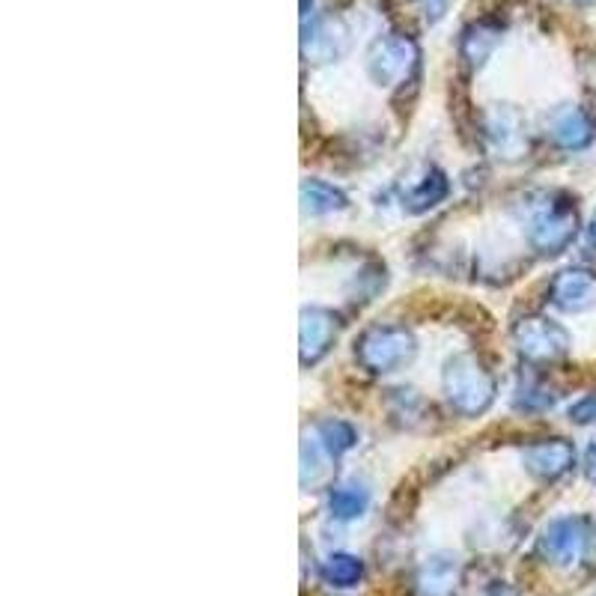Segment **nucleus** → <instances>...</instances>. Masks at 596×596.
<instances>
[{"instance_id":"nucleus-12","label":"nucleus","mask_w":596,"mask_h":596,"mask_svg":"<svg viewBox=\"0 0 596 596\" xmlns=\"http://www.w3.org/2000/svg\"><path fill=\"white\" fill-rule=\"evenodd\" d=\"M594 123L582 107H561L551 117V138L563 150H585L594 141Z\"/></svg>"},{"instance_id":"nucleus-9","label":"nucleus","mask_w":596,"mask_h":596,"mask_svg":"<svg viewBox=\"0 0 596 596\" xmlns=\"http://www.w3.org/2000/svg\"><path fill=\"white\" fill-rule=\"evenodd\" d=\"M338 334V316L326 307H304L302 326H299V343H302V364H316L326 358Z\"/></svg>"},{"instance_id":"nucleus-15","label":"nucleus","mask_w":596,"mask_h":596,"mask_svg":"<svg viewBox=\"0 0 596 596\" xmlns=\"http://www.w3.org/2000/svg\"><path fill=\"white\" fill-rule=\"evenodd\" d=\"M302 206L310 215H328V212L346 210V194L322 179H307L302 182Z\"/></svg>"},{"instance_id":"nucleus-25","label":"nucleus","mask_w":596,"mask_h":596,"mask_svg":"<svg viewBox=\"0 0 596 596\" xmlns=\"http://www.w3.org/2000/svg\"><path fill=\"white\" fill-rule=\"evenodd\" d=\"M302 15L307 18V0H302Z\"/></svg>"},{"instance_id":"nucleus-8","label":"nucleus","mask_w":596,"mask_h":596,"mask_svg":"<svg viewBox=\"0 0 596 596\" xmlns=\"http://www.w3.org/2000/svg\"><path fill=\"white\" fill-rule=\"evenodd\" d=\"M486 141H490L492 152L498 158H507V162L522 158L528 150L525 119H522V114L510 105L495 107L490 114V123H486Z\"/></svg>"},{"instance_id":"nucleus-6","label":"nucleus","mask_w":596,"mask_h":596,"mask_svg":"<svg viewBox=\"0 0 596 596\" xmlns=\"http://www.w3.org/2000/svg\"><path fill=\"white\" fill-rule=\"evenodd\" d=\"M513 343L519 355L534 364L558 362L570 352L567 328L558 326L555 319H546V316H528L522 322H516Z\"/></svg>"},{"instance_id":"nucleus-23","label":"nucleus","mask_w":596,"mask_h":596,"mask_svg":"<svg viewBox=\"0 0 596 596\" xmlns=\"http://www.w3.org/2000/svg\"><path fill=\"white\" fill-rule=\"evenodd\" d=\"M585 478L596 483V442L585 451Z\"/></svg>"},{"instance_id":"nucleus-16","label":"nucleus","mask_w":596,"mask_h":596,"mask_svg":"<svg viewBox=\"0 0 596 596\" xmlns=\"http://www.w3.org/2000/svg\"><path fill=\"white\" fill-rule=\"evenodd\" d=\"M367 504H370V492L358 486V483H346V486H338V490L328 492V510L340 522L358 519L367 510Z\"/></svg>"},{"instance_id":"nucleus-21","label":"nucleus","mask_w":596,"mask_h":596,"mask_svg":"<svg viewBox=\"0 0 596 596\" xmlns=\"http://www.w3.org/2000/svg\"><path fill=\"white\" fill-rule=\"evenodd\" d=\"M570 421L582 423V427L596 423V394H587V397H582L579 403L570 406Z\"/></svg>"},{"instance_id":"nucleus-5","label":"nucleus","mask_w":596,"mask_h":596,"mask_svg":"<svg viewBox=\"0 0 596 596\" xmlns=\"http://www.w3.org/2000/svg\"><path fill=\"white\" fill-rule=\"evenodd\" d=\"M579 233V212L567 200H551L540 206L528 227V242L540 254H561Z\"/></svg>"},{"instance_id":"nucleus-14","label":"nucleus","mask_w":596,"mask_h":596,"mask_svg":"<svg viewBox=\"0 0 596 596\" xmlns=\"http://www.w3.org/2000/svg\"><path fill=\"white\" fill-rule=\"evenodd\" d=\"M447 198V179L442 170H423L421 179H415L406 191H403V206L409 212H427L439 206Z\"/></svg>"},{"instance_id":"nucleus-18","label":"nucleus","mask_w":596,"mask_h":596,"mask_svg":"<svg viewBox=\"0 0 596 596\" xmlns=\"http://www.w3.org/2000/svg\"><path fill=\"white\" fill-rule=\"evenodd\" d=\"M328 451L319 445V439H304L302 442V486L304 490H316L322 480H328L331 468L328 462Z\"/></svg>"},{"instance_id":"nucleus-22","label":"nucleus","mask_w":596,"mask_h":596,"mask_svg":"<svg viewBox=\"0 0 596 596\" xmlns=\"http://www.w3.org/2000/svg\"><path fill=\"white\" fill-rule=\"evenodd\" d=\"M519 394H525V397L516 400L522 409H549L551 403H555V397L546 394L543 388H525V391H519Z\"/></svg>"},{"instance_id":"nucleus-2","label":"nucleus","mask_w":596,"mask_h":596,"mask_svg":"<svg viewBox=\"0 0 596 596\" xmlns=\"http://www.w3.org/2000/svg\"><path fill=\"white\" fill-rule=\"evenodd\" d=\"M418 352L415 334L406 326H373L355 343V355L370 373H394Z\"/></svg>"},{"instance_id":"nucleus-19","label":"nucleus","mask_w":596,"mask_h":596,"mask_svg":"<svg viewBox=\"0 0 596 596\" xmlns=\"http://www.w3.org/2000/svg\"><path fill=\"white\" fill-rule=\"evenodd\" d=\"M316 439L331 456H343L358 442V435H355L350 423L338 421V418H326V421L316 423Z\"/></svg>"},{"instance_id":"nucleus-13","label":"nucleus","mask_w":596,"mask_h":596,"mask_svg":"<svg viewBox=\"0 0 596 596\" xmlns=\"http://www.w3.org/2000/svg\"><path fill=\"white\" fill-rule=\"evenodd\" d=\"M498 42H502V24L474 22L459 36V54L471 66H480V63H486Z\"/></svg>"},{"instance_id":"nucleus-3","label":"nucleus","mask_w":596,"mask_h":596,"mask_svg":"<svg viewBox=\"0 0 596 596\" xmlns=\"http://www.w3.org/2000/svg\"><path fill=\"white\" fill-rule=\"evenodd\" d=\"M591 549V522L582 516H561L543 528L537 540V555L551 567H575Z\"/></svg>"},{"instance_id":"nucleus-20","label":"nucleus","mask_w":596,"mask_h":596,"mask_svg":"<svg viewBox=\"0 0 596 596\" xmlns=\"http://www.w3.org/2000/svg\"><path fill=\"white\" fill-rule=\"evenodd\" d=\"M454 573H456L454 561H447V558H435V561H430L427 563V570H423L427 591H430V594L447 591V587L454 585Z\"/></svg>"},{"instance_id":"nucleus-1","label":"nucleus","mask_w":596,"mask_h":596,"mask_svg":"<svg viewBox=\"0 0 596 596\" xmlns=\"http://www.w3.org/2000/svg\"><path fill=\"white\" fill-rule=\"evenodd\" d=\"M442 382H445V394L451 400V406L466 418L483 415L495 400V379L478 362V355H471V352H459L447 362Z\"/></svg>"},{"instance_id":"nucleus-4","label":"nucleus","mask_w":596,"mask_h":596,"mask_svg":"<svg viewBox=\"0 0 596 596\" xmlns=\"http://www.w3.org/2000/svg\"><path fill=\"white\" fill-rule=\"evenodd\" d=\"M421 51L411 36L388 34L376 39L367 51V72L379 87H394V84L409 81V75L418 69Z\"/></svg>"},{"instance_id":"nucleus-11","label":"nucleus","mask_w":596,"mask_h":596,"mask_svg":"<svg viewBox=\"0 0 596 596\" xmlns=\"http://www.w3.org/2000/svg\"><path fill=\"white\" fill-rule=\"evenodd\" d=\"M551 304L567 314H579L596 304V278L587 269H563L549 287Z\"/></svg>"},{"instance_id":"nucleus-24","label":"nucleus","mask_w":596,"mask_h":596,"mask_svg":"<svg viewBox=\"0 0 596 596\" xmlns=\"http://www.w3.org/2000/svg\"><path fill=\"white\" fill-rule=\"evenodd\" d=\"M587 242L596 248V215H594V221H591V227H587Z\"/></svg>"},{"instance_id":"nucleus-7","label":"nucleus","mask_w":596,"mask_h":596,"mask_svg":"<svg viewBox=\"0 0 596 596\" xmlns=\"http://www.w3.org/2000/svg\"><path fill=\"white\" fill-rule=\"evenodd\" d=\"M350 27L338 15H314L304 18L302 27V58L314 66L334 63L350 51Z\"/></svg>"},{"instance_id":"nucleus-10","label":"nucleus","mask_w":596,"mask_h":596,"mask_svg":"<svg viewBox=\"0 0 596 596\" xmlns=\"http://www.w3.org/2000/svg\"><path fill=\"white\" fill-rule=\"evenodd\" d=\"M525 468L540 480L563 478L575 462V447L567 439H543L525 447Z\"/></svg>"},{"instance_id":"nucleus-17","label":"nucleus","mask_w":596,"mask_h":596,"mask_svg":"<svg viewBox=\"0 0 596 596\" xmlns=\"http://www.w3.org/2000/svg\"><path fill=\"white\" fill-rule=\"evenodd\" d=\"M322 579H326V585L331 587H355L362 582L364 575V563L362 558H355V555H346V551H334V555H328L326 561H322Z\"/></svg>"}]
</instances>
